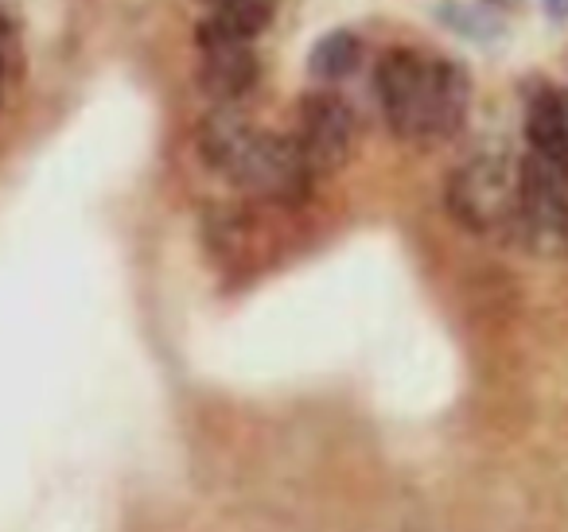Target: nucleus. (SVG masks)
Here are the masks:
<instances>
[{"label":"nucleus","instance_id":"nucleus-1","mask_svg":"<svg viewBox=\"0 0 568 532\" xmlns=\"http://www.w3.org/2000/svg\"><path fill=\"white\" fill-rule=\"evenodd\" d=\"M374 94L389 133L405 144L452 141L471 110V79L464 66L413 48H389L374 63Z\"/></svg>","mask_w":568,"mask_h":532},{"label":"nucleus","instance_id":"nucleus-2","mask_svg":"<svg viewBox=\"0 0 568 532\" xmlns=\"http://www.w3.org/2000/svg\"><path fill=\"white\" fill-rule=\"evenodd\" d=\"M195 152L206 172L268 203H301L312 172L293 136L268 133L242 105H211L195 129Z\"/></svg>","mask_w":568,"mask_h":532},{"label":"nucleus","instance_id":"nucleus-3","mask_svg":"<svg viewBox=\"0 0 568 532\" xmlns=\"http://www.w3.org/2000/svg\"><path fill=\"white\" fill-rule=\"evenodd\" d=\"M444 203L452 218L471 234H514L518 180L498 156H475L448 175Z\"/></svg>","mask_w":568,"mask_h":532},{"label":"nucleus","instance_id":"nucleus-4","mask_svg":"<svg viewBox=\"0 0 568 532\" xmlns=\"http://www.w3.org/2000/svg\"><path fill=\"white\" fill-rule=\"evenodd\" d=\"M514 237L537 257H568V183L537 156L518 167Z\"/></svg>","mask_w":568,"mask_h":532},{"label":"nucleus","instance_id":"nucleus-5","mask_svg":"<svg viewBox=\"0 0 568 532\" xmlns=\"http://www.w3.org/2000/svg\"><path fill=\"white\" fill-rule=\"evenodd\" d=\"M296 152L312 175H335L355 160L358 121L355 110L335 90H308L296 105Z\"/></svg>","mask_w":568,"mask_h":532},{"label":"nucleus","instance_id":"nucleus-6","mask_svg":"<svg viewBox=\"0 0 568 532\" xmlns=\"http://www.w3.org/2000/svg\"><path fill=\"white\" fill-rule=\"evenodd\" d=\"M261 82V59L253 43H214L199 48V90L211 105H242Z\"/></svg>","mask_w":568,"mask_h":532},{"label":"nucleus","instance_id":"nucleus-7","mask_svg":"<svg viewBox=\"0 0 568 532\" xmlns=\"http://www.w3.org/2000/svg\"><path fill=\"white\" fill-rule=\"evenodd\" d=\"M526 141L541 164H549L568 183V105L565 94L541 86L526 105Z\"/></svg>","mask_w":568,"mask_h":532},{"label":"nucleus","instance_id":"nucleus-8","mask_svg":"<svg viewBox=\"0 0 568 532\" xmlns=\"http://www.w3.org/2000/svg\"><path fill=\"white\" fill-rule=\"evenodd\" d=\"M276 0H214L211 17L199 24L195 43L214 48V43H253L273 20Z\"/></svg>","mask_w":568,"mask_h":532},{"label":"nucleus","instance_id":"nucleus-9","mask_svg":"<svg viewBox=\"0 0 568 532\" xmlns=\"http://www.w3.org/2000/svg\"><path fill=\"white\" fill-rule=\"evenodd\" d=\"M358 63H363V40H358L351 28L327 32L324 40H316V48H312V55H308L312 79L324 82V86H335V82L351 79V74L358 71Z\"/></svg>","mask_w":568,"mask_h":532},{"label":"nucleus","instance_id":"nucleus-10","mask_svg":"<svg viewBox=\"0 0 568 532\" xmlns=\"http://www.w3.org/2000/svg\"><path fill=\"white\" fill-rule=\"evenodd\" d=\"M545 12H549L552 20H565L568 17V0H545Z\"/></svg>","mask_w":568,"mask_h":532},{"label":"nucleus","instance_id":"nucleus-11","mask_svg":"<svg viewBox=\"0 0 568 532\" xmlns=\"http://www.w3.org/2000/svg\"><path fill=\"white\" fill-rule=\"evenodd\" d=\"M4 32V28H0ZM0 74H4V43H0Z\"/></svg>","mask_w":568,"mask_h":532},{"label":"nucleus","instance_id":"nucleus-12","mask_svg":"<svg viewBox=\"0 0 568 532\" xmlns=\"http://www.w3.org/2000/svg\"><path fill=\"white\" fill-rule=\"evenodd\" d=\"M565 105H568V94H565Z\"/></svg>","mask_w":568,"mask_h":532},{"label":"nucleus","instance_id":"nucleus-13","mask_svg":"<svg viewBox=\"0 0 568 532\" xmlns=\"http://www.w3.org/2000/svg\"><path fill=\"white\" fill-rule=\"evenodd\" d=\"M211 4H214V0H211Z\"/></svg>","mask_w":568,"mask_h":532}]
</instances>
